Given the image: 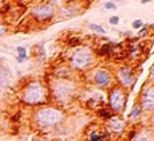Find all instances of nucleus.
<instances>
[{
    "instance_id": "f257e3e1",
    "label": "nucleus",
    "mask_w": 154,
    "mask_h": 141,
    "mask_svg": "<svg viewBox=\"0 0 154 141\" xmlns=\"http://www.w3.org/2000/svg\"><path fill=\"white\" fill-rule=\"evenodd\" d=\"M48 89L42 81L39 79H31L23 86L20 100L23 104L28 106H38L43 105L48 101Z\"/></svg>"
},
{
    "instance_id": "f03ea898",
    "label": "nucleus",
    "mask_w": 154,
    "mask_h": 141,
    "mask_svg": "<svg viewBox=\"0 0 154 141\" xmlns=\"http://www.w3.org/2000/svg\"><path fill=\"white\" fill-rule=\"evenodd\" d=\"M64 118V113L60 109H56L52 106L39 107L32 113V122L36 128L46 129L54 128L59 125Z\"/></svg>"
},
{
    "instance_id": "7ed1b4c3",
    "label": "nucleus",
    "mask_w": 154,
    "mask_h": 141,
    "mask_svg": "<svg viewBox=\"0 0 154 141\" xmlns=\"http://www.w3.org/2000/svg\"><path fill=\"white\" fill-rule=\"evenodd\" d=\"M47 89H48V94L54 98V101L67 102L75 90V85L66 78H55L54 81H51Z\"/></svg>"
},
{
    "instance_id": "20e7f679",
    "label": "nucleus",
    "mask_w": 154,
    "mask_h": 141,
    "mask_svg": "<svg viewBox=\"0 0 154 141\" xmlns=\"http://www.w3.org/2000/svg\"><path fill=\"white\" fill-rule=\"evenodd\" d=\"M71 66L72 69L76 70H85L93 62V53L90 51V49L87 47H81V49H76L75 51L71 54L70 58Z\"/></svg>"
},
{
    "instance_id": "39448f33",
    "label": "nucleus",
    "mask_w": 154,
    "mask_h": 141,
    "mask_svg": "<svg viewBox=\"0 0 154 141\" xmlns=\"http://www.w3.org/2000/svg\"><path fill=\"white\" fill-rule=\"evenodd\" d=\"M55 15V10L52 4L50 3H40V4H35L31 10V16L38 22H47V20L52 19Z\"/></svg>"
},
{
    "instance_id": "423d86ee",
    "label": "nucleus",
    "mask_w": 154,
    "mask_h": 141,
    "mask_svg": "<svg viewBox=\"0 0 154 141\" xmlns=\"http://www.w3.org/2000/svg\"><path fill=\"white\" fill-rule=\"evenodd\" d=\"M109 104H110L111 110L115 113H119L123 109V106L126 105V95L122 88L115 86V88L110 90V93H109Z\"/></svg>"
},
{
    "instance_id": "0eeeda50",
    "label": "nucleus",
    "mask_w": 154,
    "mask_h": 141,
    "mask_svg": "<svg viewBox=\"0 0 154 141\" xmlns=\"http://www.w3.org/2000/svg\"><path fill=\"white\" fill-rule=\"evenodd\" d=\"M135 73L130 66H122V67L118 69L117 71V81L121 83L122 86H131L135 82Z\"/></svg>"
},
{
    "instance_id": "6e6552de",
    "label": "nucleus",
    "mask_w": 154,
    "mask_h": 141,
    "mask_svg": "<svg viewBox=\"0 0 154 141\" xmlns=\"http://www.w3.org/2000/svg\"><path fill=\"white\" fill-rule=\"evenodd\" d=\"M111 74L106 69H97L91 74V81L99 88H107L111 83Z\"/></svg>"
},
{
    "instance_id": "1a4fd4ad",
    "label": "nucleus",
    "mask_w": 154,
    "mask_h": 141,
    "mask_svg": "<svg viewBox=\"0 0 154 141\" xmlns=\"http://www.w3.org/2000/svg\"><path fill=\"white\" fill-rule=\"evenodd\" d=\"M140 105L142 109L152 112L154 110V86H145L141 93Z\"/></svg>"
},
{
    "instance_id": "9d476101",
    "label": "nucleus",
    "mask_w": 154,
    "mask_h": 141,
    "mask_svg": "<svg viewBox=\"0 0 154 141\" xmlns=\"http://www.w3.org/2000/svg\"><path fill=\"white\" fill-rule=\"evenodd\" d=\"M11 79V71L5 66H0V88H7Z\"/></svg>"
},
{
    "instance_id": "9b49d317",
    "label": "nucleus",
    "mask_w": 154,
    "mask_h": 141,
    "mask_svg": "<svg viewBox=\"0 0 154 141\" xmlns=\"http://www.w3.org/2000/svg\"><path fill=\"white\" fill-rule=\"evenodd\" d=\"M115 47H117V44H114V43L103 44V46L100 47V50L98 51V55H99V56H107V55H111V54L114 53Z\"/></svg>"
},
{
    "instance_id": "f8f14e48",
    "label": "nucleus",
    "mask_w": 154,
    "mask_h": 141,
    "mask_svg": "<svg viewBox=\"0 0 154 141\" xmlns=\"http://www.w3.org/2000/svg\"><path fill=\"white\" fill-rule=\"evenodd\" d=\"M153 140V134L150 130H142L138 134H135V137L133 139V141H152Z\"/></svg>"
},
{
    "instance_id": "ddd939ff",
    "label": "nucleus",
    "mask_w": 154,
    "mask_h": 141,
    "mask_svg": "<svg viewBox=\"0 0 154 141\" xmlns=\"http://www.w3.org/2000/svg\"><path fill=\"white\" fill-rule=\"evenodd\" d=\"M110 127L114 132H117V133H121L123 129V122L121 121L119 118H115V117H111L110 118Z\"/></svg>"
},
{
    "instance_id": "4468645a",
    "label": "nucleus",
    "mask_w": 154,
    "mask_h": 141,
    "mask_svg": "<svg viewBox=\"0 0 154 141\" xmlns=\"http://www.w3.org/2000/svg\"><path fill=\"white\" fill-rule=\"evenodd\" d=\"M109 134H110L109 132H105V133H102V134H98L95 130H93L90 133V141H102V140H105Z\"/></svg>"
},
{
    "instance_id": "2eb2a0df",
    "label": "nucleus",
    "mask_w": 154,
    "mask_h": 141,
    "mask_svg": "<svg viewBox=\"0 0 154 141\" xmlns=\"http://www.w3.org/2000/svg\"><path fill=\"white\" fill-rule=\"evenodd\" d=\"M141 112H142V107H141L140 102H135L133 105V109H131V112H130L129 117L130 118H137V117L141 114Z\"/></svg>"
},
{
    "instance_id": "dca6fc26",
    "label": "nucleus",
    "mask_w": 154,
    "mask_h": 141,
    "mask_svg": "<svg viewBox=\"0 0 154 141\" xmlns=\"http://www.w3.org/2000/svg\"><path fill=\"white\" fill-rule=\"evenodd\" d=\"M141 50H140V46L138 44H131L129 49V55L131 56V58H138V55H140Z\"/></svg>"
},
{
    "instance_id": "f3484780",
    "label": "nucleus",
    "mask_w": 154,
    "mask_h": 141,
    "mask_svg": "<svg viewBox=\"0 0 154 141\" xmlns=\"http://www.w3.org/2000/svg\"><path fill=\"white\" fill-rule=\"evenodd\" d=\"M88 27H90V28H91V30H93V31L98 32V34H103V35H105V34H106V30H105V28H103V27H102V26H99V24H95V23H91V24H90V26H88Z\"/></svg>"
},
{
    "instance_id": "a211bd4d",
    "label": "nucleus",
    "mask_w": 154,
    "mask_h": 141,
    "mask_svg": "<svg viewBox=\"0 0 154 141\" xmlns=\"http://www.w3.org/2000/svg\"><path fill=\"white\" fill-rule=\"evenodd\" d=\"M142 27H143V22H142L141 19H137V20L133 22V28L134 30H140V28H142Z\"/></svg>"
},
{
    "instance_id": "6ab92c4d",
    "label": "nucleus",
    "mask_w": 154,
    "mask_h": 141,
    "mask_svg": "<svg viewBox=\"0 0 154 141\" xmlns=\"http://www.w3.org/2000/svg\"><path fill=\"white\" fill-rule=\"evenodd\" d=\"M28 59L27 54H19V55L16 56V62H19V63H23V62H26Z\"/></svg>"
},
{
    "instance_id": "aec40b11",
    "label": "nucleus",
    "mask_w": 154,
    "mask_h": 141,
    "mask_svg": "<svg viewBox=\"0 0 154 141\" xmlns=\"http://www.w3.org/2000/svg\"><path fill=\"white\" fill-rule=\"evenodd\" d=\"M7 31H8V30H7V26H5L3 22H0V38L4 37V35L7 34Z\"/></svg>"
},
{
    "instance_id": "412c9836",
    "label": "nucleus",
    "mask_w": 154,
    "mask_h": 141,
    "mask_svg": "<svg viewBox=\"0 0 154 141\" xmlns=\"http://www.w3.org/2000/svg\"><path fill=\"white\" fill-rule=\"evenodd\" d=\"M99 116L100 117H105L106 120H110L111 118V114H110V113H107V110H106V109H100L99 110Z\"/></svg>"
},
{
    "instance_id": "4be33fe9",
    "label": "nucleus",
    "mask_w": 154,
    "mask_h": 141,
    "mask_svg": "<svg viewBox=\"0 0 154 141\" xmlns=\"http://www.w3.org/2000/svg\"><path fill=\"white\" fill-rule=\"evenodd\" d=\"M103 7H105L106 10H115V8H117V5H115L112 2H106L105 4H103Z\"/></svg>"
},
{
    "instance_id": "5701e85b",
    "label": "nucleus",
    "mask_w": 154,
    "mask_h": 141,
    "mask_svg": "<svg viewBox=\"0 0 154 141\" xmlns=\"http://www.w3.org/2000/svg\"><path fill=\"white\" fill-rule=\"evenodd\" d=\"M109 23H110L111 26H117L118 23H119V18L118 16H111L110 19H109Z\"/></svg>"
},
{
    "instance_id": "b1692460",
    "label": "nucleus",
    "mask_w": 154,
    "mask_h": 141,
    "mask_svg": "<svg viewBox=\"0 0 154 141\" xmlns=\"http://www.w3.org/2000/svg\"><path fill=\"white\" fill-rule=\"evenodd\" d=\"M16 53H17V55H19V54H27V50H26V47H23V46H17Z\"/></svg>"
},
{
    "instance_id": "393cba45",
    "label": "nucleus",
    "mask_w": 154,
    "mask_h": 141,
    "mask_svg": "<svg viewBox=\"0 0 154 141\" xmlns=\"http://www.w3.org/2000/svg\"><path fill=\"white\" fill-rule=\"evenodd\" d=\"M32 141H48V140L43 139V137H34V139H32Z\"/></svg>"
},
{
    "instance_id": "a878e982",
    "label": "nucleus",
    "mask_w": 154,
    "mask_h": 141,
    "mask_svg": "<svg viewBox=\"0 0 154 141\" xmlns=\"http://www.w3.org/2000/svg\"><path fill=\"white\" fill-rule=\"evenodd\" d=\"M150 78H152V79H154V65H153V67L150 69Z\"/></svg>"
},
{
    "instance_id": "bb28decb",
    "label": "nucleus",
    "mask_w": 154,
    "mask_h": 141,
    "mask_svg": "<svg viewBox=\"0 0 154 141\" xmlns=\"http://www.w3.org/2000/svg\"><path fill=\"white\" fill-rule=\"evenodd\" d=\"M145 31H146V28H142V30H141V32H140V35H143V34H145Z\"/></svg>"
}]
</instances>
